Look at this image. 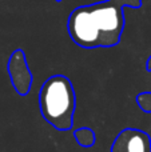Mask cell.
Segmentation results:
<instances>
[{"label": "cell", "mask_w": 151, "mask_h": 152, "mask_svg": "<svg viewBox=\"0 0 151 152\" xmlns=\"http://www.w3.org/2000/svg\"><path fill=\"white\" fill-rule=\"evenodd\" d=\"M67 28L72 42L82 48L114 47L125 28L123 7L112 0L78 7L70 15Z\"/></svg>", "instance_id": "cell-1"}, {"label": "cell", "mask_w": 151, "mask_h": 152, "mask_svg": "<svg viewBox=\"0 0 151 152\" xmlns=\"http://www.w3.org/2000/svg\"><path fill=\"white\" fill-rule=\"evenodd\" d=\"M75 137H76L78 143L83 147H90L94 143V134L91 129L87 128H80L75 132Z\"/></svg>", "instance_id": "cell-5"}, {"label": "cell", "mask_w": 151, "mask_h": 152, "mask_svg": "<svg viewBox=\"0 0 151 152\" xmlns=\"http://www.w3.org/2000/svg\"><path fill=\"white\" fill-rule=\"evenodd\" d=\"M111 152H151V139L139 129H123L115 137Z\"/></svg>", "instance_id": "cell-3"}, {"label": "cell", "mask_w": 151, "mask_h": 152, "mask_svg": "<svg viewBox=\"0 0 151 152\" xmlns=\"http://www.w3.org/2000/svg\"><path fill=\"white\" fill-rule=\"evenodd\" d=\"M114 3L119 4L120 7H131V8H139L142 5V0H112Z\"/></svg>", "instance_id": "cell-7"}, {"label": "cell", "mask_w": 151, "mask_h": 152, "mask_svg": "<svg viewBox=\"0 0 151 152\" xmlns=\"http://www.w3.org/2000/svg\"><path fill=\"white\" fill-rule=\"evenodd\" d=\"M39 107L42 116L56 129L67 131L72 127L76 97L72 84L66 76H51L40 88Z\"/></svg>", "instance_id": "cell-2"}, {"label": "cell", "mask_w": 151, "mask_h": 152, "mask_svg": "<svg viewBox=\"0 0 151 152\" xmlns=\"http://www.w3.org/2000/svg\"><path fill=\"white\" fill-rule=\"evenodd\" d=\"M8 72H10L11 80L20 95H27L32 83V75L29 72L28 64H27L26 56L21 51H15L10 58L8 63Z\"/></svg>", "instance_id": "cell-4"}, {"label": "cell", "mask_w": 151, "mask_h": 152, "mask_svg": "<svg viewBox=\"0 0 151 152\" xmlns=\"http://www.w3.org/2000/svg\"><path fill=\"white\" fill-rule=\"evenodd\" d=\"M138 104L141 105V108L144 112L150 113L151 112V94H142L136 97Z\"/></svg>", "instance_id": "cell-6"}, {"label": "cell", "mask_w": 151, "mask_h": 152, "mask_svg": "<svg viewBox=\"0 0 151 152\" xmlns=\"http://www.w3.org/2000/svg\"><path fill=\"white\" fill-rule=\"evenodd\" d=\"M56 1H62V0H56Z\"/></svg>", "instance_id": "cell-8"}]
</instances>
